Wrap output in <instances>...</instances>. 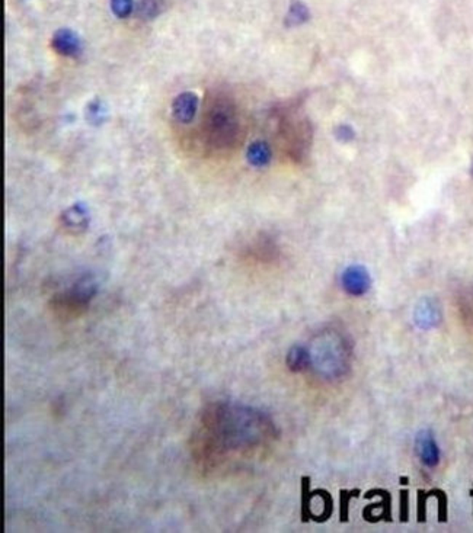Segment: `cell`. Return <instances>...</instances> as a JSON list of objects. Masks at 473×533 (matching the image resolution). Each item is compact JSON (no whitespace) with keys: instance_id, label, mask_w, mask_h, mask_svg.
<instances>
[{"instance_id":"obj_1","label":"cell","mask_w":473,"mask_h":533,"mask_svg":"<svg viewBox=\"0 0 473 533\" xmlns=\"http://www.w3.org/2000/svg\"><path fill=\"white\" fill-rule=\"evenodd\" d=\"M277 436L265 411L232 401L212 403L200 416L194 456L201 467L217 468L265 451Z\"/></svg>"},{"instance_id":"obj_2","label":"cell","mask_w":473,"mask_h":533,"mask_svg":"<svg viewBox=\"0 0 473 533\" xmlns=\"http://www.w3.org/2000/svg\"><path fill=\"white\" fill-rule=\"evenodd\" d=\"M311 368L322 379L338 381L345 376L351 365V345L345 334L337 329H325L313 341Z\"/></svg>"},{"instance_id":"obj_3","label":"cell","mask_w":473,"mask_h":533,"mask_svg":"<svg viewBox=\"0 0 473 533\" xmlns=\"http://www.w3.org/2000/svg\"><path fill=\"white\" fill-rule=\"evenodd\" d=\"M239 118L233 102L219 96L211 102L204 115V135L215 149H229L238 141Z\"/></svg>"},{"instance_id":"obj_4","label":"cell","mask_w":473,"mask_h":533,"mask_svg":"<svg viewBox=\"0 0 473 533\" xmlns=\"http://www.w3.org/2000/svg\"><path fill=\"white\" fill-rule=\"evenodd\" d=\"M97 289L98 285L93 276L85 275L68 289H66L64 293L56 295L53 305L61 314H79L92 301L95 294H97Z\"/></svg>"},{"instance_id":"obj_5","label":"cell","mask_w":473,"mask_h":533,"mask_svg":"<svg viewBox=\"0 0 473 533\" xmlns=\"http://www.w3.org/2000/svg\"><path fill=\"white\" fill-rule=\"evenodd\" d=\"M286 141L292 157L300 160L309 152L312 142V127L307 119H296L286 127Z\"/></svg>"},{"instance_id":"obj_6","label":"cell","mask_w":473,"mask_h":533,"mask_svg":"<svg viewBox=\"0 0 473 533\" xmlns=\"http://www.w3.org/2000/svg\"><path fill=\"white\" fill-rule=\"evenodd\" d=\"M341 285L344 290L349 295L361 297L371 286V278L364 266L352 264L347 268L341 276Z\"/></svg>"},{"instance_id":"obj_7","label":"cell","mask_w":473,"mask_h":533,"mask_svg":"<svg viewBox=\"0 0 473 533\" xmlns=\"http://www.w3.org/2000/svg\"><path fill=\"white\" fill-rule=\"evenodd\" d=\"M417 453L422 465L436 468L440 464L441 452L431 430H421L417 434Z\"/></svg>"},{"instance_id":"obj_8","label":"cell","mask_w":473,"mask_h":533,"mask_svg":"<svg viewBox=\"0 0 473 533\" xmlns=\"http://www.w3.org/2000/svg\"><path fill=\"white\" fill-rule=\"evenodd\" d=\"M52 45H53V50L57 54H60L63 57H70V59L79 57L82 54V50H83L79 35L75 31L67 30V28L59 30L53 35Z\"/></svg>"},{"instance_id":"obj_9","label":"cell","mask_w":473,"mask_h":533,"mask_svg":"<svg viewBox=\"0 0 473 533\" xmlns=\"http://www.w3.org/2000/svg\"><path fill=\"white\" fill-rule=\"evenodd\" d=\"M200 106V98L194 92H182L172 102L174 118L181 124H189L194 121Z\"/></svg>"},{"instance_id":"obj_10","label":"cell","mask_w":473,"mask_h":533,"mask_svg":"<svg viewBox=\"0 0 473 533\" xmlns=\"http://www.w3.org/2000/svg\"><path fill=\"white\" fill-rule=\"evenodd\" d=\"M456 307L463 326L470 334H473V285L460 290Z\"/></svg>"},{"instance_id":"obj_11","label":"cell","mask_w":473,"mask_h":533,"mask_svg":"<svg viewBox=\"0 0 473 533\" xmlns=\"http://www.w3.org/2000/svg\"><path fill=\"white\" fill-rule=\"evenodd\" d=\"M286 362H287V368L294 372V374H299V372H304L307 369H311V365H312V357H311V350L307 349L306 346H301V345H296L293 346L289 353H287V357H286Z\"/></svg>"},{"instance_id":"obj_12","label":"cell","mask_w":473,"mask_h":533,"mask_svg":"<svg viewBox=\"0 0 473 533\" xmlns=\"http://www.w3.org/2000/svg\"><path fill=\"white\" fill-rule=\"evenodd\" d=\"M63 223L70 230H75V231L85 230L89 224L88 209L85 208L83 204H75L73 207H70L68 209L63 212Z\"/></svg>"},{"instance_id":"obj_13","label":"cell","mask_w":473,"mask_h":533,"mask_svg":"<svg viewBox=\"0 0 473 533\" xmlns=\"http://www.w3.org/2000/svg\"><path fill=\"white\" fill-rule=\"evenodd\" d=\"M271 149L265 141H253L246 150V159L253 167L267 166L271 161Z\"/></svg>"},{"instance_id":"obj_14","label":"cell","mask_w":473,"mask_h":533,"mask_svg":"<svg viewBox=\"0 0 473 533\" xmlns=\"http://www.w3.org/2000/svg\"><path fill=\"white\" fill-rule=\"evenodd\" d=\"M313 494L311 493V478L303 477L301 479V522L307 523L313 519V513L311 508V500Z\"/></svg>"},{"instance_id":"obj_15","label":"cell","mask_w":473,"mask_h":533,"mask_svg":"<svg viewBox=\"0 0 473 533\" xmlns=\"http://www.w3.org/2000/svg\"><path fill=\"white\" fill-rule=\"evenodd\" d=\"M107 118V106L101 99H93L86 109V119L92 125H101Z\"/></svg>"},{"instance_id":"obj_16","label":"cell","mask_w":473,"mask_h":533,"mask_svg":"<svg viewBox=\"0 0 473 533\" xmlns=\"http://www.w3.org/2000/svg\"><path fill=\"white\" fill-rule=\"evenodd\" d=\"M164 8L163 0H140L138 4V15L145 20L155 19L162 13Z\"/></svg>"},{"instance_id":"obj_17","label":"cell","mask_w":473,"mask_h":533,"mask_svg":"<svg viewBox=\"0 0 473 533\" xmlns=\"http://www.w3.org/2000/svg\"><path fill=\"white\" fill-rule=\"evenodd\" d=\"M417 319H418V323L421 326H436L437 320L440 319V312L437 311V308L433 305V304H424L422 307H419L418 312H417Z\"/></svg>"},{"instance_id":"obj_18","label":"cell","mask_w":473,"mask_h":533,"mask_svg":"<svg viewBox=\"0 0 473 533\" xmlns=\"http://www.w3.org/2000/svg\"><path fill=\"white\" fill-rule=\"evenodd\" d=\"M307 19H309V11H307V8L301 2H293L287 15L289 25H300V23L306 22Z\"/></svg>"},{"instance_id":"obj_19","label":"cell","mask_w":473,"mask_h":533,"mask_svg":"<svg viewBox=\"0 0 473 533\" xmlns=\"http://www.w3.org/2000/svg\"><path fill=\"white\" fill-rule=\"evenodd\" d=\"M134 9V0H111V11L116 18H128Z\"/></svg>"},{"instance_id":"obj_20","label":"cell","mask_w":473,"mask_h":533,"mask_svg":"<svg viewBox=\"0 0 473 533\" xmlns=\"http://www.w3.org/2000/svg\"><path fill=\"white\" fill-rule=\"evenodd\" d=\"M359 490H352V491H345L342 490L341 491V522H347L348 520V507H349V500L352 497H357L359 496Z\"/></svg>"},{"instance_id":"obj_21","label":"cell","mask_w":473,"mask_h":533,"mask_svg":"<svg viewBox=\"0 0 473 533\" xmlns=\"http://www.w3.org/2000/svg\"><path fill=\"white\" fill-rule=\"evenodd\" d=\"M434 496L438 498V522H447V496L438 489H434Z\"/></svg>"},{"instance_id":"obj_22","label":"cell","mask_w":473,"mask_h":533,"mask_svg":"<svg viewBox=\"0 0 473 533\" xmlns=\"http://www.w3.org/2000/svg\"><path fill=\"white\" fill-rule=\"evenodd\" d=\"M408 520V491L402 490L400 493V522Z\"/></svg>"},{"instance_id":"obj_23","label":"cell","mask_w":473,"mask_h":533,"mask_svg":"<svg viewBox=\"0 0 473 533\" xmlns=\"http://www.w3.org/2000/svg\"><path fill=\"white\" fill-rule=\"evenodd\" d=\"M354 135H356V134H354V130L351 128V127H348V125H341V127H338V130H337V137L341 140V141H351L352 138H354Z\"/></svg>"},{"instance_id":"obj_24","label":"cell","mask_w":473,"mask_h":533,"mask_svg":"<svg viewBox=\"0 0 473 533\" xmlns=\"http://www.w3.org/2000/svg\"><path fill=\"white\" fill-rule=\"evenodd\" d=\"M470 173H472V176H473V166H472V171H470Z\"/></svg>"},{"instance_id":"obj_25","label":"cell","mask_w":473,"mask_h":533,"mask_svg":"<svg viewBox=\"0 0 473 533\" xmlns=\"http://www.w3.org/2000/svg\"><path fill=\"white\" fill-rule=\"evenodd\" d=\"M472 496H473V491H472Z\"/></svg>"}]
</instances>
